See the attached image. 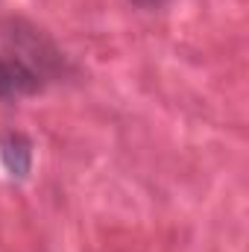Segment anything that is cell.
I'll list each match as a JSON object with an SVG mask.
<instances>
[{
  "instance_id": "6da1fadb",
  "label": "cell",
  "mask_w": 249,
  "mask_h": 252,
  "mask_svg": "<svg viewBox=\"0 0 249 252\" xmlns=\"http://www.w3.org/2000/svg\"><path fill=\"white\" fill-rule=\"evenodd\" d=\"M0 41L6 44L9 56H15L32 73H38L44 79V85L67 73V59L56 47V41L44 30H38L35 24H30L24 18H6L0 24Z\"/></svg>"
},
{
  "instance_id": "7a4b0ae2",
  "label": "cell",
  "mask_w": 249,
  "mask_h": 252,
  "mask_svg": "<svg viewBox=\"0 0 249 252\" xmlns=\"http://www.w3.org/2000/svg\"><path fill=\"white\" fill-rule=\"evenodd\" d=\"M44 88V79L32 73L24 62H18L9 53H0V100H18L32 97Z\"/></svg>"
},
{
  "instance_id": "3957f363",
  "label": "cell",
  "mask_w": 249,
  "mask_h": 252,
  "mask_svg": "<svg viewBox=\"0 0 249 252\" xmlns=\"http://www.w3.org/2000/svg\"><path fill=\"white\" fill-rule=\"evenodd\" d=\"M0 161L12 179H27L32 170V141L21 132H6L0 138Z\"/></svg>"
},
{
  "instance_id": "277c9868",
  "label": "cell",
  "mask_w": 249,
  "mask_h": 252,
  "mask_svg": "<svg viewBox=\"0 0 249 252\" xmlns=\"http://www.w3.org/2000/svg\"><path fill=\"white\" fill-rule=\"evenodd\" d=\"M138 9H158L161 6V0H132Z\"/></svg>"
}]
</instances>
